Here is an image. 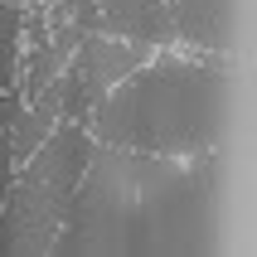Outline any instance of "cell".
I'll use <instances>...</instances> for the list:
<instances>
[{
    "instance_id": "3957f363",
    "label": "cell",
    "mask_w": 257,
    "mask_h": 257,
    "mask_svg": "<svg viewBox=\"0 0 257 257\" xmlns=\"http://www.w3.org/2000/svg\"><path fill=\"white\" fill-rule=\"evenodd\" d=\"M92 160V136L78 121H63L44 136V146L25 165H15L20 180H10V194L0 204V257H39L54 252V238L63 228V214L73 204V189Z\"/></svg>"
},
{
    "instance_id": "9c48e42d",
    "label": "cell",
    "mask_w": 257,
    "mask_h": 257,
    "mask_svg": "<svg viewBox=\"0 0 257 257\" xmlns=\"http://www.w3.org/2000/svg\"><path fill=\"white\" fill-rule=\"evenodd\" d=\"M10 180H15V151H10V126L0 131V204L10 194Z\"/></svg>"
},
{
    "instance_id": "30bf717a",
    "label": "cell",
    "mask_w": 257,
    "mask_h": 257,
    "mask_svg": "<svg viewBox=\"0 0 257 257\" xmlns=\"http://www.w3.org/2000/svg\"><path fill=\"white\" fill-rule=\"evenodd\" d=\"M15 116H20V92H15V87H10V92H0V131L10 126Z\"/></svg>"
},
{
    "instance_id": "8fae6325",
    "label": "cell",
    "mask_w": 257,
    "mask_h": 257,
    "mask_svg": "<svg viewBox=\"0 0 257 257\" xmlns=\"http://www.w3.org/2000/svg\"><path fill=\"white\" fill-rule=\"evenodd\" d=\"M34 5H49V0H34Z\"/></svg>"
},
{
    "instance_id": "8992f818",
    "label": "cell",
    "mask_w": 257,
    "mask_h": 257,
    "mask_svg": "<svg viewBox=\"0 0 257 257\" xmlns=\"http://www.w3.org/2000/svg\"><path fill=\"white\" fill-rule=\"evenodd\" d=\"M58 78H63V73H58ZM58 78L44 87V92L29 102V107H20V116L10 121V151H15V165H25V160L44 146V136L58 126V112H63V92H58Z\"/></svg>"
},
{
    "instance_id": "ba28073f",
    "label": "cell",
    "mask_w": 257,
    "mask_h": 257,
    "mask_svg": "<svg viewBox=\"0 0 257 257\" xmlns=\"http://www.w3.org/2000/svg\"><path fill=\"white\" fill-rule=\"evenodd\" d=\"M68 20L78 34H102V15H97V0H68Z\"/></svg>"
},
{
    "instance_id": "52a82bcc",
    "label": "cell",
    "mask_w": 257,
    "mask_h": 257,
    "mask_svg": "<svg viewBox=\"0 0 257 257\" xmlns=\"http://www.w3.org/2000/svg\"><path fill=\"white\" fill-rule=\"evenodd\" d=\"M20 29H25V5L0 10V92L20 83Z\"/></svg>"
},
{
    "instance_id": "5b68a950",
    "label": "cell",
    "mask_w": 257,
    "mask_h": 257,
    "mask_svg": "<svg viewBox=\"0 0 257 257\" xmlns=\"http://www.w3.org/2000/svg\"><path fill=\"white\" fill-rule=\"evenodd\" d=\"M97 15H102V34H121V39H141V44L180 39L165 0H97Z\"/></svg>"
},
{
    "instance_id": "277c9868",
    "label": "cell",
    "mask_w": 257,
    "mask_h": 257,
    "mask_svg": "<svg viewBox=\"0 0 257 257\" xmlns=\"http://www.w3.org/2000/svg\"><path fill=\"white\" fill-rule=\"evenodd\" d=\"M180 39L204 49H233L238 34V0H165Z\"/></svg>"
},
{
    "instance_id": "7a4b0ae2",
    "label": "cell",
    "mask_w": 257,
    "mask_h": 257,
    "mask_svg": "<svg viewBox=\"0 0 257 257\" xmlns=\"http://www.w3.org/2000/svg\"><path fill=\"white\" fill-rule=\"evenodd\" d=\"M228 78L189 58H156L102 97L87 126L102 146L151 156H209L223 136Z\"/></svg>"
},
{
    "instance_id": "6da1fadb",
    "label": "cell",
    "mask_w": 257,
    "mask_h": 257,
    "mask_svg": "<svg viewBox=\"0 0 257 257\" xmlns=\"http://www.w3.org/2000/svg\"><path fill=\"white\" fill-rule=\"evenodd\" d=\"M209 228V156L185 165L180 156H131L112 146L107 156L92 151L54 238V252H204Z\"/></svg>"
}]
</instances>
